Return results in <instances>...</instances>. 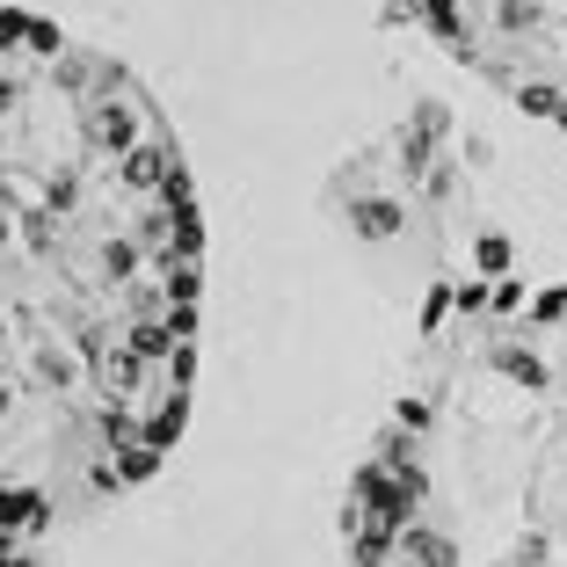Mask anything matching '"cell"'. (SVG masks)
Listing matches in <instances>:
<instances>
[{"mask_svg":"<svg viewBox=\"0 0 567 567\" xmlns=\"http://www.w3.org/2000/svg\"><path fill=\"white\" fill-rule=\"evenodd\" d=\"M436 350L342 509L350 567H567V269L458 291Z\"/></svg>","mask_w":567,"mask_h":567,"instance_id":"obj_1","label":"cell"},{"mask_svg":"<svg viewBox=\"0 0 567 567\" xmlns=\"http://www.w3.org/2000/svg\"><path fill=\"white\" fill-rule=\"evenodd\" d=\"M466 66L567 132V0H422Z\"/></svg>","mask_w":567,"mask_h":567,"instance_id":"obj_2","label":"cell"}]
</instances>
